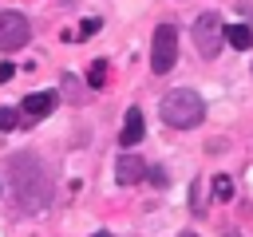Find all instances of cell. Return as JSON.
Instances as JSON below:
<instances>
[{
  "label": "cell",
  "mask_w": 253,
  "mask_h": 237,
  "mask_svg": "<svg viewBox=\"0 0 253 237\" xmlns=\"http://www.w3.org/2000/svg\"><path fill=\"white\" fill-rule=\"evenodd\" d=\"M8 182H12V198L24 213H40L51 201V174L40 162V154L20 150L8 158Z\"/></svg>",
  "instance_id": "6da1fadb"
},
{
  "label": "cell",
  "mask_w": 253,
  "mask_h": 237,
  "mask_svg": "<svg viewBox=\"0 0 253 237\" xmlns=\"http://www.w3.org/2000/svg\"><path fill=\"white\" fill-rule=\"evenodd\" d=\"M158 115H162L166 126L190 130V126H198V122L206 118V99H202L198 91H190V87H178V91H166V95H162Z\"/></svg>",
  "instance_id": "7a4b0ae2"
},
{
  "label": "cell",
  "mask_w": 253,
  "mask_h": 237,
  "mask_svg": "<svg viewBox=\"0 0 253 237\" xmlns=\"http://www.w3.org/2000/svg\"><path fill=\"white\" fill-rule=\"evenodd\" d=\"M174 63H178V28L174 24H158L154 40H150V71L166 75Z\"/></svg>",
  "instance_id": "3957f363"
},
{
  "label": "cell",
  "mask_w": 253,
  "mask_h": 237,
  "mask_svg": "<svg viewBox=\"0 0 253 237\" xmlns=\"http://www.w3.org/2000/svg\"><path fill=\"white\" fill-rule=\"evenodd\" d=\"M221 43H225V24H221V16H217V12H202V16L194 20V47H198V55L213 59V55L221 51Z\"/></svg>",
  "instance_id": "277c9868"
},
{
  "label": "cell",
  "mask_w": 253,
  "mask_h": 237,
  "mask_svg": "<svg viewBox=\"0 0 253 237\" xmlns=\"http://www.w3.org/2000/svg\"><path fill=\"white\" fill-rule=\"evenodd\" d=\"M32 40V24L24 12H0V51H20Z\"/></svg>",
  "instance_id": "5b68a950"
},
{
  "label": "cell",
  "mask_w": 253,
  "mask_h": 237,
  "mask_svg": "<svg viewBox=\"0 0 253 237\" xmlns=\"http://www.w3.org/2000/svg\"><path fill=\"white\" fill-rule=\"evenodd\" d=\"M55 103H59L55 91H32V95H24V103H20V118H47V115L55 111Z\"/></svg>",
  "instance_id": "8992f818"
},
{
  "label": "cell",
  "mask_w": 253,
  "mask_h": 237,
  "mask_svg": "<svg viewBox=\"0 0 253 237\" xmlns=\"http://www.w3.org/2000/svg\"><path fill=\"white\" fill-rule=\"evenodd\" d=\"M146 178V162L138 158V154H123L119 162H115V182L119 186H134V182H142Z\"/></svg>",
  "instance_id": "52a82bcc"
},
{
  "label": "cell",
  "mask_w": 253,
  "mask_h": 237,
  "mask_svg": "<svg viewBox=\"0 0 253 237\" xmlns=\"http://www.w3.org/2000/svg\"><path fill=\"white\" fill-rule=\"evenodd\" d=\"M142 134H146V118H142V107H130V111H126V118H123L119 142H123V146H134V142H142Z\"/></svg>",
  "instance_id": "ba28073f"
},
{
  "label": "cell",
  "mask_w": 253,
  "mask_h": 237,
  "mask_svg": "<svg viewBox=\"0 0 253 237\" xmlns=\"http://www.w3.org/2000/svg\"><path fill=\"white\" fill-rule=\"evenodd\" d=\"M225 43L237 47V51H249V47H253V28H249V24H229V28H225Z\"/></svg>",
  "instance_id": "9c48e42d"
},
{
  "label": "cell",
  "mask_w": 253,
  "mask_h": 237,
  "mask_svg": "<svg viewBox=\"0 0 253 237\" xmlns=\"http://www.w3.org/2000/svg\"><path fill=\"white\" fill-rule=\"evenodd\" d=\"M63 99L67 103H83L87 95H83V83L75 79V75H63Z\"/></svg>",
  "instance_id": "30bf717a"
},
{
  "label": "cell",
  "mask_w": 253,
  "mask_h": 237,
  "mask_svg": "<svg viewBox=\"0 0 253 237\" xmlns=\"http://www.w3.org/2000/svg\"><path fill=\"white\" fill-rule=\"evenodd\" d=\"M213 198H217V201H229V198H233V178H229V174H217V178H213Z\"/></svg>",
  "instance_id": "8fae6325"
},
{
  "label": "cell",
  "mask_w": 253,
  "mask_h": 237,
  "mask_svg": "<svg viewBox=\"0 0 253 237\" xmlns=\"http://www.w3.org/2000/svg\"><path fill=\"white\" fill-rule=\"evenodd\" d=\"M87 83H91V87H103V83H107V59H95V63H91Z\"/></svg>",
  "instance_id": "7c38bea8"
},
{
  "label": "cell",
  "mask_w": 253,
  "mask_h": 237,
  "mask_svg": "<svg viewBox=\"0 0 253 237\" xmlns=\"http://www.w3.org/2000/svg\"><path fill=\"white\" fill-rule=\"evenodd\" d=\"M16 126H20V111L0 107V134H8V130H16Z\"/></svg>",
  "instance_id": "4fadbf2b"
},
{
  "label": "cell",
  "mask_w": 253,
  "mask_h": 237,
  "mask_svg": "<svg viewBox=\"0 0 253 237\" xmlns=\"http://www.w3.org/2000/svg\"><path fill=\"white\" fill-rule=\"evenodd\" d=\"M95 32H99V20H83V24H79V32H75V40H91Z\"/></svg>",
  "instance_id": "5bb4252c"
},
{
  "label": "cell",
  "mask_w": 253,
  "mask_h": 237,
  "mask_svg": "<svg viewBox=\"0 0 253 237\" xmlns=\"http://www.w3.org/2000/svg\"><path fill=\"white\" fill-rule=\"evenodd\" d=\"M190 205H194V213H202V182H194V190H190Z\"/></svg>",
  "instance_id": "9a60e30c"
},
{
  "label": "cell",
  "mask_w": 253,
  "mask_h": 237,
  "mask_svg": "<svg viewBox=\"0 0 253 237\" xmlns=\"http://www.w3.org/2000/svg\"><path fill=\"white\" fill-rule=\"evenodd\" d=\"M12 75H16V67H12V63H0V83H8Z\"/></svg>",
  "instance_id": "2e32d148"
},
{
  "label": "cell",
  "mask_w": 253,
  "mask_h": 237,
  "mask_svg": "<svg viewBox=\"0 0 253 237\" xmlns=\"http://www.w3.org/2000/svg\"><path fill=\"white\" fill-rule=\"evenodd\" d=\"M178 237H198V233H190V229H186V233H178Z\"/></svg>",
  "instance_id": "e0dca14e"
},
{
  "label": "cell",
  "mask_w": 253,
  "mask_h": 237,
  "mask_svg": "<svg viewBox=\"0 0 253 237\" xmlns=\"http://www.w3.org/2000/svg\"><path fill=\"white\" fill-rule=\"evenodd\" d=\"M95 237H111V233H107V229H103V233H95Z\"/></svg>",
  "instance_id": "ac0fdd59"
},
{
  "label": "cell",
  "mask_w": 253,
  "mask_h": 237,
  "mask_svg": "<svg viewBox=\"0 0 253 237\" xmlns=\"http://www.w3.org/2000/svg\"><path fill=\"white\" fill-rule=\"evenodd\" d=\"M225 237H233V233H225Z\"/></svg>",
  "instance_id": "d6986e66"
}]
</instances>
